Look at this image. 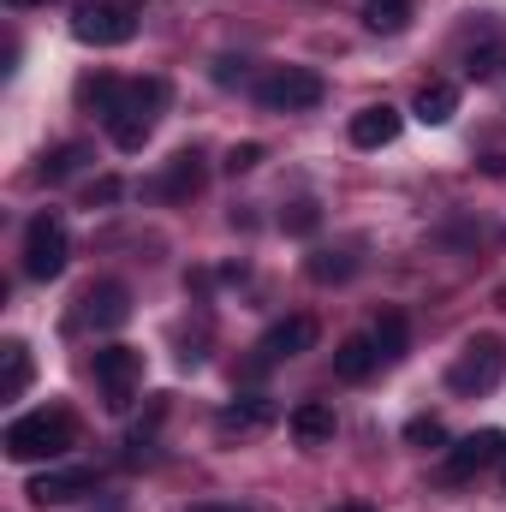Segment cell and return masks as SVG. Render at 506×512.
<instances>
[{"instance_id":"1","label":"cell","mask_w":506,"mask_h":512,"mask_svg":"<svg viewBox=\"0 0 506 512\" xmlns=\"http://www.w3.org/2000/svg\"><path fill=\"white\" fill-rule=\"evenodd\" d=\"M0 447H6V459H12V465L66 459V453L78 447V417H72V411H24V417H12V423H6Z\"/></svg>"},{"instance_id":"2","label":"cell","mask_w":506,"mask_h":512,"mask_svg":"<svg viewBox=\"0 0 506 512\" xmlns=\"http://www.w3.org/2000/svg\"><path fill=\"white\" fill-rule=\"evenodd\" d=\"M161 108H167V84H161V78H131V84H120L114 108L102 114V120H108V137H114V149L137 155V149L149 143L155 120H161Z\"/></svg>"},{"instance_id":"3","label":"cell","mask_w":506,"mask_h":512,"mask_svg":"<svg viewBox=\"0 0 506 512\" xmlns=\"http://www.w3.org/2000/svg\"><path fill=\"white\" fill-rule=\"evenodd\" d=\"M501 370H506L501 334H471L465 352H459L453 370H447V387H453L459 399H477V393H489V387L501 382Z\"/></svg>"},{"instance_id":"4","label":"cell","mask_w":506,"mask_h":512,"mask_svg":"<svg viewBox=\"0 0 506 512\" xmlns=\"http://www.w3.org/2000/svg\"><path fill=\"white\" fill-rule=\"evenodd\" d=\"M328 90H322V78L310 72V66H274V72H262L256 78V102L268 108V114H304V108H316Z\"/></svg>"},{"instance_id":"5","label":"cell","mask_w":506,"mask_h":512,"mask_svg":"<svg viewBox=\"0 0 506 512\" xmlns=\"http://www.w3.org/2000/svg\"><path fill=\"white\" fill-rule=\"evenodd\" d=\"M66 262H72L66 221L42 209V215L24 227V274H30V280H60V274H66Z\"/></svg>"},{"instance_id":"6","label":"cell","mask_w":506,"mask_h":512,"mask_svg":"<svg viewBox=\"0 0 506 512\" xmlns=\"http://www.w3.org/2000/svg\"><path fill=\"white\" fill-rule=\"evenodd\" d=\"M72 36L84 48H120V42L137 36V18H131V6H120V0H90V6H78Z\"/></svg>"},{"instance_id":"7","label":"cell","mask_w":506,"mask_h":512,"mask_svg":"<svg viewBox=\"0 0 506 512\" xmlns=\"http://www.w3.org/2000/svg\"><path fill=\"white\" fill-rule=\"evenodd\" d=\"M137 382H143V352H131V346H102L96 352V387H102L108 411H126L137 399Z\"/></svg>"},{"instance_id":"8","label":"cell","mask_w":506,"mask_h":512,"mask_svg":"<svg viewBox=\"0 0 506 512\" xmlns=\"http://www.w3.org/2000/svg\"><path fill=\"white\" fill-rule=\"evenodd\" d=\"M501 459H506V429H477V435H465V441L447 447L441 483H471L477 471H489V465H501Z\"/></svg>"},{"instance_id":"9","label":"cell","mask_w":506,"mask_h":512,"mask_svg":"<svg viewBox=\"0 0 506 512\" xmlns=\"http://www.w3.org/2000/svg\"><path fill=\"white\" fill-rule=\"evenodd\" d=\"M96 483H102V471L96 465H48V471H36L30 477V501L36 507H72V501H84V495H96Z\"/></svg>"},{"instance_id":"10","label":"cell","mask_w":506,"mask_h":512,"mask_svg":"<svg viewBox=\"0 0 506 512\" xmlns=\"http://www.w3.org/2000/svg\"><path fill=\"white\" fill-rule=\"evenodd\" d=\"M131 316V292L120 280H102V286H90L84 298H78V316H72V328H120Z\"/></svg>"},{"instance_id":"11","label":"cell","mask_w":506,"mask_h":512,"mask_svg":"<svg viewBox=\"0 0 506 512\" xmlns=\"http://www.w3.org/2000/svg\"><path fill=\"white\" fill-rule=\"evenodd\" d=\"M203 185H209V173H203V155H197V149H179V155L167 161V173L155 179V197H161V203H191Z\"/></svg>"},{"instance_id":"12","label":"cell","mask_w":506,"mask_h":512,"mask_svg":"<svg viewBox=\"0 0 506 512\" xmlns=\"http://www.w3.org/2000/svg\"><path fill=\"white\" fill-rule=\"evenodd\" d=\"M316 346V316H286V322H274L268 334H262V364H286V358H298V352H310Z\"/></svg>"},{"instance_id":"13","label":"cell","mask_w":506,"mask_h":512,"mask_svg":"<svg viewBox=\"0 0 506 512\" xmlns=\"http://www.w3.org/2000/svg\"><path fill=\"white\" fill-rule=\"evenodd\" d=\"M286 429H292V441H298V447H328L340 423H334V405H328V399H304V405H292Z\"/></svg>"},{"instance_id":"14","label":"cell","mask_w":506,"mask_h":512,"mask_svg":"<svg viewBox=\"0 0 506 512\" xmlns=\"http://www.w3.org/2000/svg\"><path fill=\"white\" fill-rule=\"evenodd\" d=\"M376 364H387L376 346V334H346L340 346H334V376L340 382H364V376H376Z\"/></svg>"},{"instance_id":"15","label":"cell","mask_w":506,"mask_h":512,"mask_svg":"<svg viewBox=\"0 0 506 512\" xmlns=\"http://www.w3.org/2000/svg\"><path fill=\"white\" fill-rule=\"evenodd\" d=\"M399 108H387V102H376V108H364V114H352V143L358 149H387L393 137H399Z\"/></svg>"},{"instance_id":"16","label":"cell","mask_w":506,"mask_h":512,"mask_svg":"<svg viewBox=\"0 0 506 512\" xmlns=\"http://www.w3.org/2000/svg\"><path fill=\"white\" fill-rule=\"evenodd\" d=\"M274 417H280L274 399H256L251 393V399H233V405L215 417V429H221V435H256V429H268Z\"/></svg>"},{"instance_id":"17","label":"cell","mask_w":506,"mask_h":512,"mask_svg":"<svg viewBox=\"0 0 506 512\" xmlns=\"http://www.w3.org/2000/svg\"><path fill=\"white\" fill-rule=\"evenodd\" d=\"M453 114H459V90L453 84H423L417 90V120L423 126H447Z\"/></svg>"},{"instance_id":"18","label":"cell","mask_w":506,"mask_h":512,"mask_svg":"<svg viewBox=\"0 0 506 512\" xmlns=\"http://www.w3.org/2000/svg\"><path fill=\"white\" fill-rule=\"evenodd\" d=\"M370 334H376V346H381V358H387V364H399V358H405V340H411V328H405V310H381Z\"/></svg>"},{"instance_id":"19","label":"cell","mask_w":506,"mask_h":512,"mask_svg":"<svg viewBox=\"0 0 506 512\" xmlns=\"http://www.w3.org/2000/svg\"><path fill=\"white\" fill-rule=\"evenodd\" d=\"M0 364H6V376H0V399H18V393L30 387V346H24V340H6Z\"/></svg>"},{"instance_id":"20","label":"cell","mask_w":506,"mask_h":512,"mask_svg":"<svg viewBox=\"0 0 506 512\" xmlns=\"http://www.w3.org/2000/svg\"><path fill=\"white\" fill-rule=\"evenodd\" d=\"M84 161H90V149H84V143H60V149H54V155L36 167V179H42V185H66V179H72Z\"/></svg>"},{"instance_id":"21","label":"cell","mask_w":506,"mask_h":512,"mask_svg":"<svg viewBox=\"0 0 506 512\" xmlns=\"http://www.w3.org/2000/svg\"><path fill=\"white\" fill-rule=\"evenodd\" d=\"M364 24L376 36H399L411 24V0H364Z\"/></svg>"},{"instance_id":"22","label":"cell","mask_w":506,"mask_h":512,"mask_svg":"<svg viewBox=\"0 0 506 512\" xmlns=\"http://www.w3.org/2000/svg\"><path fill=\"white\" fill-rule=\"evenodd\" d=\"M120 84H126V78L96 72V78H84V84H78V102H84V108H96V114H108V108H114V96H120Z\"/></svg>"},{"instance_id":"23","label":"cell","mask_w":506,"mask_h":512,"mask_svg":"<svg viewBox=\"0 0 506 512\" xmlns=\"http://www.w3.org/2000/svg\"><path fill=\"white\" fill-rule=\"evenodd\" d=\"M405 441L411 447H447V429H441V417H411L405 423Z\"/></svg>"},{"instance_id":"24","label":"cell","mask_w":506,"mask_h":512,"mask_svg":"<svg viewBox=\"0 0 506 512\" xmlns=\"http://www.w3.org/2000/svg\"><path fill=\"white\" fill-rule=\"evenodd\" d=\"M310 274H316V280H346V274H352V262H346V256H334V251H316V256H310Z\"/></svg>"},{"instance_id":"25","label":"cell","mask_w":506,"mask_h":512,"mask_svg":"<svg viewBox=\"0 0 506 512\" xmlns=\"http://www.w3.org/2000/svg\"><path fill=\"white\" fill-rule=\"evenodd\" d=\"M495 66H501V48H495V42H489V48H471V60H465L471 78H495Z\"/></svg>"},{"instance_id":"26","label":"cell","mask_w":506,"mask_h":512,"mask_svg":"<svg viewBox=\"0 0 506 512\" xmlns=\"http://www.w3.org/2000/svg\"><path fill=\"white\" fill-rule=\"evenodd\" d=\"M316 227H322V209H316V203H292L286 233H316Z\"/></svg>"},{"instance_id":"27","label":"cell","mask_w":506,"mask_h":512,"mask_svg":"<svg viewBox=\"0 0 506 512\" xmlns=\"http://www.w3.org/2000/svg\"><path fill=\"white\" fill-rule=\"evenodd\" d=\"M256 161H262V143H233L227 149V173H251Z\"/></svg>"},{"instance_id":"28","label":"cell","mask_w":506,"mask_h":512,"mask_svg":"<svg viewBox=\"0 0 506 512\" xmlns=\"http://www.w3.org/2000/svg\"><path fill=\"white\" fill-rule=\"evenodd\" d=\"M114 197H120V179H96L90 185V203H114Z\"/></svg>"},{"instance_id":"29","label":"cell","mask_w":506,"mask_h":512,"mask_svg":"<svg viewBox=\"0 0 506 512\" xmlns=\"http://www.w3.org/2000/svg\"><path fill=\"white\" fill-rule=\"evenodd\" d=\"M191 512H251V507H215V501H209V507H191Z\"/></svg>"},{"instance_id":"30","label":"cell","mask_w":506,"mask_h":512,"mask_svg":"<svg viewBox=\"0 0 506 512\" xmlns=\"http://www.w3.org/2000/svg\"><path fill=\"white\" fill-rule=\"evenodd\" d=\"M334 512H376V507H364V501H346V507H334Z\"/></svg>"},{"instance_id":"31","label":"cell","mask_w":506,"mask_h":512,"mask_svg":"<svg viewBox=\"0 0 506 512\" xmlns=\"http://www.w3.org/2000/svg\"><path fill=\"white\" fill-rule=\"evenodd\" d=\"M12 6H48V0H12Z\"/></svg>"},{"instance_id":"32","label":"cell","mask_w":506,"mask_h":512,"mask_svg":"<svg viewBox=\"0 0 506 512\" xmlns=\"http://www.w3.org/2000/svg\"><path fill=\"white\" fill-rule=\"evenodd\" d=\"M120 6H131V0H120Z\"/></svg>"}]
</instances>
